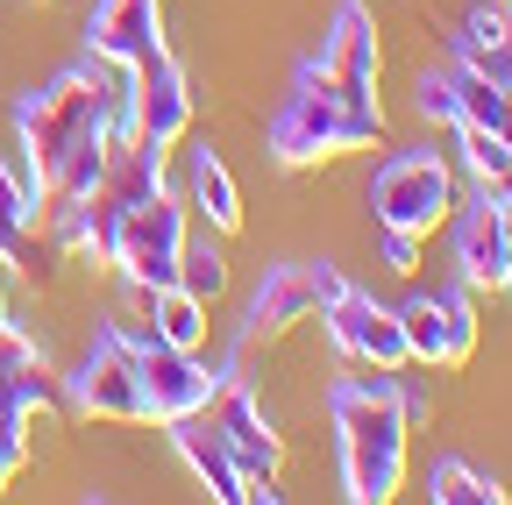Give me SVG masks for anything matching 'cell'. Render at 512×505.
<instances>
[{"mask_svg": "<svg viewBox=\"0 0 512 505\" xmlns=\"http://www.w3.org/2000/svg\"><path fill=\"white\" fill-rule=\"evenodd\" d=\"M185 200L171 193H150L143 207H128L121 235H114V271L128 285H178V257H185Z\"/></svg>", "mask_w": 512, "mask_h": 505, "instance_id": "obj_7", "label": "cell"}, {"mask_svg": "<svg viewBox=\"0 0 512 505\" xmlns=\"http://www.w3.org/2000/svg\"><path fill=\"white\" fill-rule=\"evenodd\" d=\"M377 249H384V271H392V278H413V271H420V235L377 228Z\"/></svg>", "mask_w": 512, "mask_h": 505, "instance_id": "obj_27", "label": "cell"}, {"mask_svg": "<svg viewBox=\"0 0 512 505\" xmlns=\"http://www.w3.org/2000/svg\"><path fill=\"white\" fill-rule=\"evenodd\" d=\"M456 65H470L512 93V0H477L456 22Z\"/></svg>", "mask_w": 512, "mask_h": 505, "instance_id": "obj_18", "label": "cell"}, {"mask_svg": "<svg viewBox=\"0 0 512 505\" xmlns=\"http://www.w3.org/2000/svg\"><path fill=\"white\" fill-rule=\"evenodd\" d=\"M22 463H29V427H22V420H0V491L15 484Z\"/></svg>", "mask_w": 512, "mask_h": 505, "instance_id": "obj_28", "label": "cell"}, {"mask_svg": "<svg viewBox=\"0 0 512 505\" xmlns=\"http://www.w3.org/2000/svg\"><path fill=\"white\" fill-rule=\"evenodd\" d=\"M498 143H505V150H512V93H505V100H498Z\"/></svg>", "mask_w": 512, "mask_h": 505, "instance_id": "obj_29", "label": "cell"}, {"mask_svg": "<svg viewBox=\"0 0 512 505\" xmlns=\"http://www.w3.org/2000/svg\"><path fill=\"white\" fill-rule=\"evenodd\" d=\"M178 285H185L192 299H207V306H214V299L228 292V257H221L214 242H192V235H185V257H178Z\"/></svg>", "mask_w": 512, "mask_h": 505, "instance_id": "obj_24", "label": "cell"}, {"mask_svg": "<svg viewBox=\"0 0 512 505\" xmlns=\"http://www.w3.org/2000/svg\"><path fill=\"white\" fill-rule=\"evenodd\" d=\"M399 328H406L413 363H427V370H463V363L477 356V306H470V285L406 299V306H399Z\"/></svg>", "mask_w": 512, "mask_h": 505, "instance_id": "obj_11", "label": "cell"}, {"mask_svg": "<svg viewBox=\"0 0 512 505\" xmlns=\"http://www.w3.org/2000/svg\"><path fill=\"white\" fill-rule=\"evenodd\" d=\"M456 143H463V171L484 185V178H498V171H512V150L491 136V129H456Z\"/></svg>", "mask_w": 512, "mask_h": 505, "instance_id": "obj_25", "label": "cell"}, {"mask_svg": "<svg viewBox=\"0 0 512 505\" xmlns=\"http://www.w3.org/2000/svg\"><path fill=\"white\" fill-rule=\"evenodd\" d=\"M136 328V377H143V420H157V427H171V420H185V413H207V399H214V385L221 377L200 363V349H171V342H157L143 321H128Z\"/></svg>", "mask_w": 512, "mask_h": 505, "instance_id": "obj_8", "label": "cell"}, {"mask_svg": "<svg viewBox=\"0 0 512 505\" xmlns=\"http://www.w3.org/2000/svg\"><path fill=\"white\" fill-rule=\"evenodd\" d=\"M448 86H456V129H491V136H498V100H505V86H491V79L470 72V65H448Z\"/></svg>", "mask_w": 512, "mask_h": 505, "instance_id": "obj_23", "label": "cell"}, {"mask_svg": "<svg viewBox=\"0 0 512 505\" xmlns=\"http://www.w3.org/2000/svg\"><path fill=\"white\" fill-rule=\"evenodd\" d=\"M328 420H335V449H342V498L384 505L406 491V413L392 392V370L370 377H335L328 385Z\"/></svg>", "mask_w": 512, "mask_h": 505, "instance_id": "obj_2", "label": "cell"}, {"mask_svg": "<svg viewBox=\"0 0 512 505\" xmlns=\"http://www.w3.org/2000/svg\"><path fill=\"white\" fill-rule=\"evenodd\" d=\"M456 278L470 292H498L505 285V207H491L484 193L456 200Z\"/></svg>", "mask_w": 512, "mask_h": 505, "instance_id": "obj_15", "label": "cell"}, {"mask_svg": "<svg viewBox=\"0 0 512 505\" xmlns=\"http://www.w3.org/2000/svg\"><path fill=\"white\" fill-rule=\"evenodd\" d=\"M320 328H328V342H335L349 363H363V370H413L399 306H377V299L356 292V285H342L328 306H320Z\"/></svg>", "mask_w": 512, "mask_h": 505, "instance_id": "obj_10", "label": "cell"}, {"mask_svg": "<svg viewBox=\"0 0 512 505\" xmlns=\"http://www.w3.org/2000/svg\"><path fill=\"white\" fill-rule=\"evenodd\" d=\"M456 164H448L434 143H413L399 157H384L370 178V221L377 228H399V235H434L448 214H456Z\"/></svg>", "mask_w": 512, "mask_h": 505, "instance_id": "obj_5", "label": "cell"}, {"mask_svg": "<svg viewBox=\"0 0 512 505\" xmlns=\"http://www.w3.org/2000/svg\"><path fill=\"white\" fill-rule=\"evenodd\" d=\"M505 292H512V207H505Z\"/></svg>", "mask_w": 512, "mask_h": 505, "instance_id": "obj_30", "label": "cell"}, {"mask_svg": "<svg viewBox=\"0 0 512 505\" xmlns=\"http://www.w3.org/2000/svg\"><path fill=\"white\" fill-rule=\"evenodd\" d=\"M377 143H384V107L342 93L328 72L313 65V57L299 65V79L285 86V100H278L271 121H264V150H271V164H285V171L335 164V157H356V150H377Z\"/></svg>", "mask_w": 512, "mask_h": 505, "instance_id": "obj_3", "label": "cell"}, {"mask_svg": "<svg viewBox=\"0 0 512 505\" xmlns=\"http://www.w3.org/2000/svg\"><path fill=\"white\" fill-rule=\"evenodd\" d=\"M15 143H22V185L36 214L79 207L107 157L128 143V72L79 57V65L50 72L15 100Z\"/></svg>", "mask_w": 512, "mask_h": 505, "instance_id": "obj_1", "label": "cell"}, {"mask_svg": "<svg viewBox=\"0 0 512 505\" xmlns=\"http://www.w3.org/2000/svg\"><path fill=\"white\" fill-rule=\"evenodd\" d=\"M171 449L185 456V470L200 477V491H207V498H221V505H242V498H249V477H242V463L228 456V441L214 434V420H207V413L171 420Z\"/></svg>", "mask_w": 512, "mask_h": 505, "instance_id": "obj_17", "label": "cell"}, {"mask_svg": "<svg viewBox=\"0 0 512 505\" xmlns=\"http://www.w3.org/2000/svg\"><path fill=\"white\" fill-rule=\"evenodd\" d=\"M0 321H8V299H0Z\"/></svg>", "mask_w": 512, "mask_h": 505, "instance_id": "obj_31", "label": "cell"}, {"mask_svg": "<svg viewBox=\"0 0 512 505\" xmlns=\"http://www.w3.org/2000/svg\"><path fill=\"white\" fill-rule=\"evenodd\" d=\"M313 65L328 72L342 93H356V100H377L384 43H377V15L363 8V0H335V15H328V36H320Z\"/></svg>", "mask_w": 512, "mask_h": 505, "instance_id": "obj_13", "label": "cell"}, {"mask_svg": "<svg viewBox=\"0 0 512 505\" xmlns=\"http://www.w3.org/2000/svg\"><path fill=\"white\" fill-rule=\"evenodd\" d=\"M185 171H192V214H207L214 235H235V228H242V193H235L221 150H214V143H192Z\"/></svg>", "mask_w": 512, "mask_h": 505, "instance_id": "obj_20", "label": "cell"}, {"mask_svg": "<svg viewBox=\"0 0 512 505\" xmlns=\"http://www.w3.org/2000/svg\"><path fill=\"white\" fill-rule=\"evenodd\" d=\"M64 406L79 420H114V427H143V377H136V328L128 313H107L79 363L64 370Z\"/></svg>", "mask_w": 512, "mask_h": 505, "instance_id": "obj_4", "label": "cell"}, {"mask_svg": "<svg viewBox=\"0 0 512 505\" xmlns=\"http://www.w3.org/2000/svg\"><path fill=\"white\" fill-rule=\"evenodd\" d=\"M207 420H214V434L228 441V456L242 463V477H249V484H264V477H278V470H285V434H278V420H271L264 406H256V392L242 385L235 370L214 385Z\"/></svg>", "mask_w": 512, "mask_h": 505, "instance_id": "obj_12", "label": "cell"}, {"mask_svg": "<svg viewBox=\"0 0 512 505\" xmlns=\"http://www.w3.org/2000/svg\"><path fill=\"white\" fill-rule=\"evenodd\" d=\"M342 285H349V278H342L328 257L271 264L264 285L249 292V313H242V356H249V349H264V342H278V335L299 328V321H320V306H328Z\"/></svg>", "mask_w": 512, "mask_h": 505, "instance_id": "obj_6", "label": "cell"}, {"mask_svg": "<svg viewBox=\"0 0 512 505\" xmlns=\"http://www.w3.org/2000/svg\"><path fill=\"white\" fill-rule=\"evenodd\" d=\"M50 399H57V385H50V363H43L36 335L0 321V420L29 427V413H50Z\"/></svg>", "mask_w": 512, "mask_h": 505, "instance_id": "obj_16", "label": "cell"}, {"mask_svg": "<svg viewBox=\"0 0 512 505\" xmlns=\"http://www.w3.org/2000/svg\"><path fill=\"white\" fill-rule=\"evenodd\" d=\"M427 498H434V505H505L512 491H505L491 470L463 463V456H441V463L427 470Z\"/></svg>", "mask_w": 512, "mask_h": 505, "instance_id": "obj_21", "label": "cell"}, {"mask_svg": "<svg viewBox=\"0 0 512 505\" xmlns=\"http://www.w3.org/2000/svg\"><path fill=\"white\" fill-rule=\"evenodd\" d=\"M413 107H420L427 121H441V129H456V86H448V72H420Z\"/></svg>", "mask_w": 512, "mask_h": 505, "instance_id": "obj_26", "label": "cell"}, {"mask_svg": "<svg viewBox=\"0 0 512 505\" xmlns=\"http://www.w3.org/2000/svg\"><path fill=\"white\" fill-rule=\"evenodd\" d=\"M128 292H136V313L157 342H171V349L207 342V299H192L185 285H128Z\"/></svg>", "mask_w": 512, "mask_h": 505, "instance_id": "obj_19", "label": "cell"}, {"mask_svg": "<svg viewBox=\"0 0 512 505\" xmlns=\"http://www.w3.org/2000/svg\"><path fill=\"white\" fill-rule=\"evenodd\" d=\"M29 221H36V200H29L22 171L0 164V264L8 271H22V257H29Z\"/></svg>", "mask_w": 512, "mask_h": 505, "instance_id": "obj_22", "label": "cell"}, {"mask_svg": "<svg viewBox=\"0 0 512 505\" xmlns=\"http://www.w3.org/2000/svg\"><path fill=\"white\" fill-rule=\"evenodd\" d=\"M185 136H192V86H185L171 50H150L143 65L128 72V143L171 157Z\"/></svg>", "mask_w": 512, "mask_h": 505, "instance_id": "obj_9", "label": "cell"}, {"mask_svg": "<svg viewBox=\"0 0 512 505\" xmlns=\"http://www.w3.org/2000/svg\"><path fill=\"white\" fill-rule=\"evenodd\" d=\"M150 50H164V8L157 0H93L86 15V57L114 72H136Z\"/></svg>", "mask_w": 512, "mask_h": 505, "instance_id": "obj_14", "label": "cell"}]
</instances>
